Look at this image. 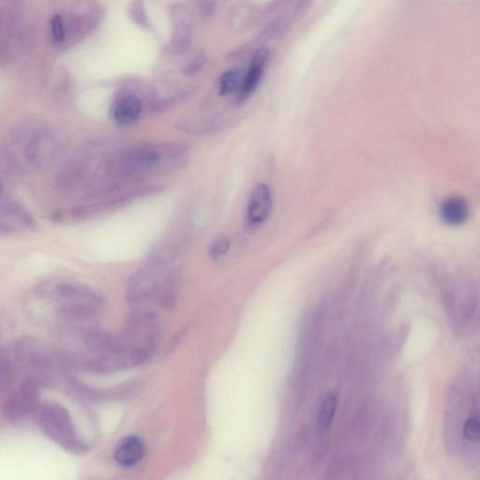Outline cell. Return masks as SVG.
Returning <instances> with one entry per match:
<instances>
[{
    "label": "cell",
    "instance_id": "1",
    "mask_svg": "<svg viewBox=\"0 0 480 480\" xmlns=\"http://www.w3.org/2000/svg\"><path fill=\"white\" fill-rule=\"evenodd\" d=\"M38 423L42 431L67 452L81 453L87 449L77 436L70 414L62 405L55 402L42 405L38 411Z\"/></svg>",
    "mask_w": 480,
    "mask_h": 480
},
{
    "label": "cell",
    "instance_id": "2",
    "mask_svg": "<svg viewBox=\"0 0 480 480\" xmlns=\"http://www.w3.org/2000/svg\"><path fill=\"white\" fill-rule=\"evenodd\" d=\"M42 293L55 301L60 316L69 319L89 316L97 302L92 292L71 282L61 281L46 285Z\"/></svg>",
    "mask_w": 480,
    "mask_h": 480
},
{
    "label": "cell",
    "instance_id": "3",
    "mask_svg": "<svg viewBox=\"0 0 480 480\" xmlns=\"http://www.w3.org/2000/svg\"><path fill=\"white\" fill-rule=\"evenodd\" d=\"M55 148L52 133L44 128H36L24 136L21 152L26 164L41 169L54 158Z\"/></svg>",
    "mask_w": 480,
    "mask_h": 480
},
{
    "label": "cell",
    "instance_id": "4",
    "mask_svg": "<svg viewBox=\"0 0 480 480\" xmlns=\"http://www.w3.org/2000/svg\"><path fill=\"white\" fill-rule=\"evenodd\" d=\"M40 383L28 378L4 402L3 415L7 420L20 421L33 414L38 408Z\"/></svg>",
    "mask_w": 480,
    "mask_h": 480
},
{
    "label": "cell",
    "instance_id": "5",
    "mask_svg": "<svg viewBox=\"0 0 480 480\" xmlns=\"http://www.w3.org/2000/svg\"><path fill=\"white\" fill-rule=\"evenodd\" d=\"M34 226L31 215L22 205L5 194L0 185V234L31 230Z\"/></svg>",
    "mask_w": 480,
    "mask_h": 480
},
{
    "label": "cell",
    "instance_id": "6",
    "mask_svg": "<svg viewBox=\"0 0 480 480\" xmlns=\"http://www.w3.org/2000/svg\"><path fill=\"white\" fill-rule=\"evenodd\" d=\"M161 161V153L149 146L128 149L119 160L121 169L128 174H141L153 169Z\"/></svg>",
    "mask_w": 480,
    "mask_h": 480
},
{
    "label": "cell",
    "instance_id": "7",
    "mask_svg": "<svg viewBox=\"0 0 480 480\" xmlns=\"http://www.w3.org/2000/svg\"><path fill=\"white\" fill-rule=\"evenodd\" d=\"M273 207L271 188L266 184H258L250 194L247 205V221L252 226L263 225L271 217Z\"/></svg>",
    "mask_w": 480,
    "mask_h": 480
},
{
    "label": "cell",
    "instance_id": "8",
    "mask_svg": "<svg viewBox=\"0 0 480 480\" xmlns=\"http://www.w3.org/2000/svg\"><path fill=\"white\" fill-rule=\"evenodd\" d=\"M269 58H271V52H269L268 48L261 47L256 51L255 55H253L250 70L248 71L243 81H242L241 87H240L239 92V100H246L255 92L256 87L259 85L261 78H262L264 69L268 64Z\"/></svg>",
    "mask_w": 480,
    "mask_h": 480
},
{
    "label": "cell",
    "instance_id": "9",
    "mask_svg": "<svg viewBox=\"0 0 480 480\" xmlns=\"http://www.w3.org/2000/svg\"><path fill=\"white\" fill-rule=\"evenodd\" d=\"M145 447L140 438L127 436L120 440L114 449V460L123 468H132L142 460Z\"/></svg>",
    "mask_w": 480,
    "mask_h": 480
},
{
    "label": "cell",
    "instance_id": "10",
    "mask_svg": "<svg viewBox=\"0 0 480 480\" xmlns=\"http://www.w3.org/2000/svg\"><path fill=\"white\" fill-rule=\"evenodd\" d=\"M469 205L461 196H453L445 200L440 207V216L445 223L450 226H460L468 220Z\"/></svg>",
    "mask_w": 480,
    "mask_h": 480
},
{
    "label": "cell",
    "instance_id": "11",
    "mask_svg": "<svg viewBox=\"0 0 480 480\" xmlns=\"http://www.w3.org/2000/svg\"><path fill=\"white\" fill-rule=\"evenodd\" d=\"M142 103L135 96H125L117 101L113 109L114 121L122 126L133 124L142 114Z\"/></svg>",
    "mask_w": 480,
    "mask_h": 480
},
{
    "label": "cell",
    "instance_id": "12",
    "mask_svg": "<svg viewBox=\"0 0 480 480\" xmlns=\"http://www.w3.org/2000/svg\"><path fill=\"white\" fill-rule=\"evenodd\" d=\"M337 405V395L335 393L327 394L320 407L318 418H317V431L320 436H324L329 431L334 420Z\"/></svg>",
    "mask_w": 480,
    "mask_h": 480
},
{
    "label": "cell",
    "instance_id": "13",
    "mask_svg": "<svg viewBox=\"0 0 480 480\" xmlns=\"http://www.w3.org/2000/svg\"><path fill=\"white\" fill-rule=\"evenodd\" d=\"M241 74L237 71H230L223 74L220 79V93L221 95H230L237 92L241 87Z\"/></svg>",
    "mask_w": 480,
    "mask_h": 480
},
{
    "label": "cell",
    "instance_id": "14",
    "mask_svg": "<svg viewBox=\"0 0 480 480\" xmlns=\"http://www.w3.org/2000/svg\"><path fill=\"white\" fill-rule=\"evenodd\" d=\"M13 383V367L10 357L0 353V392L9 391Z\"/></svg>",
    "mask_w": 480,
    "mask_h": 480
},
{
    "label": "cell",
    "instance_id": "15",
    "mask_svg": "<svg viewBox=\"0 0 480 480\" xmlns=\"http://www.w3.org/2000/svg\"><path fill=\"white\" fill-rule=\"evenodd\" d=\"M51 37L54 40L55 44H60L66 41L67 31L64 16L55 15L53 16L50 23Z\"/></svg>",
    "mask_w": 480,
    "mask_h": 480
},
{
    "label": "cell",
    "instance_id": "16",
    "mask_svg": "<svg viewBox=\"0 0 480 480\" xmlns=\"http://www.w3.org/2000/svg\"><path fill=\"white\" fill-rule=\"evenodd\" d=\"M130 19L136 24V25L141 26L143 28H149V21L148 16H146L145 5H144L142 0H135L133 1L132 5H130Z\"/></svg>",
    "mask_w": 480,
    "mask_h": 480
},
{
    "label": "cell",
    "instance_id": "17",
    "mask_svg": "<svg viewBox=\"0 0 480 480\" xmlns=\"http://www.w3.org/2000/svg\"><path fill=\"white\" fill-rule=\"evenodd\" d=\"M463 436L468 442L477 443L479 440V413L474 412L469 415L463 426Z\"/></svg>",
    "mask_w": 480,
    "mask_h": 480
},
{
    "label": "cell",
    "instance_id": "18",
    "mask_svg": "<svg viewBox=\"0 0 480 480\" xmlns=\"http://www.w3.org/2000/svg\"><path fill=\"white\" fill-rule=\"evenodd\" d=\"M230 248L231 240L228 237H220V239H216L214 243L210 247V255L215 258L221 257L228 252Z\"/></svg>",
    "mask_w": 480,
    "mask_h": 480
},
{
    "label": "cell",
    "instance_id": "19",
    "mask_svg": "<svg viewBox=\"0 0 480 480\" xmlns=\"http://www.w3.org/2000/svg\"><path fill=\"white\" fill-rule=\"evenodd\" d=\"M205 62V58L204 55L198 54L196 57L193 58V60L187 65L185 68V74H194L198 73V71L202 70L203 67H204Z\"/></svg>",
    "mask_w": 480,
    "mask_h": 480
}]
</instances>
